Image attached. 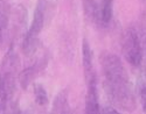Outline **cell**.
Listing matches in <instances>:
<instances>
[{"mask_svg":"<svg viewBox=\"0 0 146 114\" xmlns=\"http://www.w3.org/2000/svg\"><path fill=\"white\" fill-rule=\"evenodd\" d=\"M103 85L111 103L124 111L135 109V94L121 59L112 53L101 55Z\"/></svg>","mask_w":146,"mask_h":114,"instance_id":"6da1fadb","label":"cell"},{"mask_svg":"<svg viewBox=\"0 0 146 114\" xmlns=\"http://www.w3.org/2000/svg\"><path fill=\"white\" fill-rule=\"evenodd\" d=\"M55 4L52 0H38L33 13L31 27L22 41V50L26 56H33L40 48L39 35L44 26L53 18V8Z\"/></svg>","mask_w":146,"mask_h":114,"instance_id":"7a4b0ae2","label":"cell"},{"mask_svg":"<svg viewBox=\"0 0 146 114\" xmlns=\"http://www.w3.org/2000/svg\"><path fill=\"white\" fill-rule=\"evenodd\" d=\"M82 64L86 79L87 94H86V113H100L98 90H97V73L94 64V53L87 40H83L82 45Z\"/></svg>","mask_w":146,"mask_h":114,"instance_id":"3957f363","label":"cell"},{"mask_svg":"<svg viewBox=\"0 0 146 114\" xmlns=\"http://www.w3.org/2000/svg\"><path fill=\"white\" fill-rule=\"evenodd\" d=\"M87 19L98 28H108L113 18V0H82Z\"/></svg>","mask_w":146,"mask_h":114,"instance_id":"277c9868","label":"cell"},{"mask_svg":"<svg viewBox=\"0 0 146 114\" xmlns=\"http://www.w3.org/2000/svg\"><path fill=\"white\" fill-rule=\"evenodd\" d=\"M123 55L126 62L132 67H139L143 62V44L139 33L136 28L130 27L123 35Z\"/></svg>","mask_w":146,"mask_h":114,"instance_id":"5b68a950","label":"cell"},{"mask_svg":"<svg viewBox=\"0 0 146 114\" xmlns=\"http://www.w3.org/2000/svg\"><path fill=\"white\" fill-rule=\"evenodd\" d=\"M46 65H47V58L41 57L19 73V84L23 90H26L29 86V84L33 83V80L38 77V74L44 69Z\"/></svg>","mask_w":146,"mask_h":114,"instance_id":"8992f818","label":"cell"},{"mask_svg":"<svg viewBox=\"0 0 146 114\" xmlns=\"http://www.w3.org/2000/svg\"><path fill=\"white\" fill-rule=\"evenodd\" d=\"M53 112L54 113H70V106L68 103V92L66 90L61 91L54 99L53 103Z\"/></svg>","mask_w":146,"mask_h":114,"instance_id":"52a82bcc","label":"cell"},{"mask_svg":"<svg viewBox=\"0 0 146 114\" xmlns=\"http://www.w3.org/2000/svg\"><path fill=\"white\" fill-rule=\"evenodd\" d=\"M33 93L35 98V103L40 106H47L49 103V98H48V93L43 85L39 83H34L33 85Z\"/></svg>","mask_w":146,"mask_h":114,"instance_id":"ba28073f","label":"cell"},{"mask_svg":"<svg viewBox=\"0 0 146 114\" xmlns=\"http://www.w3.org/2000/svg\"><path fill=\"white\" fill-rule=\"evenodd\" d=\"M11 16V6L6 0H0V30L5 32Z\"/></svg>","mask_w":146,"mask_h":114,"instance_id":"9c48e42d","label":"cell"},{"mask_svg":"<svg viewBox=\"0 0 146 114\" xmlns=\"http://www.w3.org/2000/svg\"><path fill=\"white\" fill-rule=\"evenodd\" d=\"M139 98H140V104H141L143 111L146 113V85H144V86L140 87Z\"/></svg>","mask_w":146,"mask_h":114,"instance_id":"30bf717a","label":"cell"},{"mask_svg":"<svg viewBox=\"0 0 146 114\" xmlns=\"http://www.w3.org/2000/svg\"><path fill=\"white\" fill-rule=\"evenodd\" d=\"M100 113H115V114H117V113H118V111H117V109H115L113 107H105V108L101 109V111H100Z\"/></svg>","mask_w":146,"mask_h":114,"instance_id":"8fae6325","label":"cell"},{"mask_svg":"<svg viewBox=\"0 0 146 114\" xmlns=\"http://www.w3.org/2000/svg\"><path fill=\"white\" fill-rule=\"evenodd\" d=\"M3 40H4V32H1V30H0V44H1Z\"/></svg>","mask_w":146,"mask_h":114,"instance_id":"7c38bea8","label":"cell"},{"mask_svg":"<svg viewBox=\"0 0 146 114\" xmlns=\"http://www.w3.org/2000/svg\"><path fill=\"white\" fill-rule=\"evenodd\" d=\"M143 4H144V7L146 8V0H143Z\"/></svg>","mask_w":146,"mask_h":114,"instance_id":"4fadbf2b","label":"cell"},{"mask_svg":"<svg viewBox=\"0 0 146 114\" xmlns=\"http://www.w3.org/2000/svg\"><path fill=\"white\" fill-rule=\"evenodd\" d=\"M145 42H146V40H145Z\"/></svg>","mask_w":146,"mask_h":114,"instance_id":"5bb4252c","label":"cell"}]
</instances>
